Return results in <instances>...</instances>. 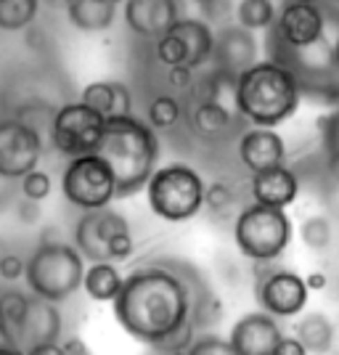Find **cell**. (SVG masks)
<instances>
[{
    "instance_id": "cell-33",
    "label": "cell",
    "mask_w": 339,
    "mask_h": 355,
    "mask_svg": "<svg viewBox=\"0 0 339 355\" xmlns=\"http://www.w3.org/2000/svg\"><path fill=\"white\" fill-rule=\"evenodd\" d=\"M189 355H236L231 342L218 337V334H205L189 347Z\"/></svg>"
},
{
    "instance_id": "cell-43",
    "label": "cell",
    "mask_w": 339,
    "mask_h": 355,
    "mask_svg": "<svg viewBox=\"0 0 339 355\" xmlns=\"http://www.w3.org/2000/svg\"><path fill=\"white\" fill-rule=\"evenodd\" d=\"M0 355H27V353H21V350H14V347H8V345H0Z\"/></svg>"
},
{
    "instance_id": "cell-15",
    "label": "cell",
    "mask_w": 339,
    "mask_h": 355,
    "mask_svg": "<svg viewBox=\"0 0 339 355\" xmlns=\"http://www.w3.org/2000/svg\"><path fill=\"white\" fill-rule=\"evenodd\" d=\"M281 340L284 334L276 318L266 311L241 315L228 334V342L236 355H273Z\"/></svg>"
},
{
    "instance_id": "cell-1",
    "label": "cell",
    "mask_w": 339,
    "mask_h": 355,
    "mask_svg": "<svg viewBox=\"0 0 339 355\" xmlns=\"http://www.w3.org/2000/svg\"><path fill=\"white\" fill-rule=\"evenodd\" d=\"M117 324L154 350H189L196 334L193 297L180 260H151L133 268L112 302Z\"/></svg>"
},
{
    "instance_id": "cell-10",
    "label": "cell",
    "mask_w": 339,
    "mask_h": 355,
    "mask_svg": "<svg viewBox=\"0 0 339 355\" xmlns=\"http://www.w3.org/2000/svg\"><path fill=\"white\" fill-rule=\"evenodd\" d=\"M326 16L310 0H289L276 19V40L289 51H308L324 43Z\"/></svg>"
},
{
    "instance_id": "cell-35",
    "label": "cell",
    "mask_w": 339,
    "mask_h": 355,
    "mask_svg": "<svg viewBox=\"0 0 339 355\" xmlns=\"http://www.w3.org/2000/svg\"><path fill=\"white\" fill-rule=\"evenodd\" d=\"M130 254H133V236H130V231L117 234V236L109 241V260H112V263H122V260H128Z\"/></svg>"
},
{
    "instance_id": "cell-40",
    "label": "cell",
    "mask_w": 339,
    "mask_h": 355,
    "mask_svg": "<svg viewBox=\"0 0 339 355\" xmlns=\"http://www.w3.org/2000/svg\"><path fill=\"white\" fill-rule=\"evenodd\" d=\"M305 284H308L310 292H324L326 286H329V279H326L324 273H308V279H305Z\"/></svg>"
},
{
    "instance_id": "cell-20",
    "label": "cell",
    "mask_w": 339,
    "mask_h": 355,
    "mask_svg": "<svg viewBox=\"0 0 339 355\" xmlns=\"http://www.w3.org/2000/svg\"><path fill=\"white\" fill-rule=\"evenodd\" d=\"M61 337V315L53 302L32 297L30 315L24 324V353L37 345H53Z\"/></svg>"
},
{
    "instance_id": "cell-27",
    "label": "cell",
    "mask_w": 339,
    "mask_h": 355,
    "mask_svg": "<svg viewBox=\"0 0 339 355\" xmlns=\"http://www.w3.org/2000/svg\"><path fill=\"white\" fill-rule=\"evenodd\" d=\"M40 0H0V30L19 32L37 16Z\"/></svg>"
},
{
    "instance_id": "cell-30",
    "label": "cell",
    "mask_w": 339,
    "mask_h": 355,
    "mask_svg": "<svg viewBox=\"0 0 339 355\" xmlns=\"http://www.w3.org/2000/svg\"><path fill=\"white\" fill-rule=\"evenodd\" d=\"M154 53H157L159 64H164L167 69H173V67H189V51H186L183 40L177 35H173V32H167L164 37H159L154 43Z\"/></svg>"
},
{
    "instance_id": "cell-42",
    "label": "cell",
    "mask_w": 339,
    "mask_h": 355,
    "mask_svg": "<svg viewBox=\"0 0 339 355\" xmlns=\"http://www.w3.org/2000/svg\"><path fill=\"white\" fill-rule=\"evenodd\" d=\"M11 183H14V180H6V178H0V207H3V205L8 202V196H11V189H14Z\"/></svg>"
},
{
    "instance_id": "cell-3",
    "label": "cell",
    "mask_w": 339,
    "mask_h": 355,
    "mask_svg": "<svg viewBox=\"0 0 339 355\" xmlns=\"http://www.w3.org/2000/svg\"><path fill=\"white\" fill-rule=\"evenodd\" d=\"M299 77L279 61H257L234 85V104L254 128H276L299 106Z\"/></svg>"
},
{
    "instance_id": "cell-21",
    "label": "cell",
    "mask_w": 339,
    "mask_h": 355,
    "mask_svg": "<svg viewBox=\"0 0 339 355\" xmlns=\"http://www.w3.org/2000/svg\"><path fill=\"white\" fill-rule=\"evenodd\" d=\"M189 125H191L193 135H199L202 141H223L234 130V117L220 101L205 98L191 109Z\"/></svg>"
},
{
    "instance_id": "cell-19",
    "label": "cell",
    "mask_w": 339,
    "mask_h": 355,
    "mask_svg": "<svg viewBox=\"0 0 339 355\" xmlns=\"http://www.w3.org/2000/svg\"><path fill=\"white\" fill-rule=\"evenodd\" d=\"M32 297L21 295L19 289L0 292V345H8L24 353V324L30 315Z\"/></svg>"
},
{
    "instance_id": "cell-38",
    "label": "cell",
    "mask_w": 339,
    "mask_h": 355,
    "mask_svg": "<svg viewBox=\"0 0 339 355\" xmlns=\"http://www.w3.org/2000/svg\"><path fill=\"white\" fill-rule=\"evenodd\" d=\"M64 350H67V355H90L88 345L80 337H69V340L64 342Z\"/></svg>"
},
{
    "instance_id": "cell-4",
    "label": "cell",
    "mask_w": 339,
    "mask_h": 355,
    "mask_svg": "<svg viewBox=\"0 0 339 355\" xmlns=\"http://www.w3.org/2000/svg\"><path fill=\"white\" fill-rule=\"evenodd\" d=\"M27 286L45 302H64L85 284V257L74 244L43 239L27 260Z\"/></svg>"
},
{
    "instance_id": "cell-22",
    "label": "cell",
    "mask_w": 339,
    "mask_h": 355,
    "mask_svg": "<svg viewBox=\"0 0 339 355\" xmlns=\"http://www.w3.org/2000/svg\"><path fill=\"white\" fill-rule=\"evenodd\" d=\"M170 32L183 40L186 51H189V67L191 69H199L202 64L212 59V53H215V32L209 30L207 21H202V19H180Z\"/></svg>"
},
{
    "instance_id": "cell-6",
    "label": "cell",
    "mask_w": 339,
    "mask_h": 355,
    "mask_svg": "<svg viewBox=\"0 0 339 355\" xmlns=\"http://www.w3.org/2000/svg\"><path fill=\"white\" fill-rule=\"evenodd\" d=\"M295 225L286 209L250 205L238 212L234 223V239L244 257L252 263H273L292 244Z\"/></svg>"
},
{
    "instance_id": "cell-2",
    "label": "cell",
    "mask_w": 339,
    "mask_h": 355,
    "mask_svg": "<svg viewBox=\"0 0 339 355\" xmlns=\"http://www.w3.org/2000/svg\"><path fill=\"white\" fill-rule=\"evenodd\" d=\"M98 157H103L114 170L117 199H128L141 189H146L151 175L157 173L159 138L148 122L133 114L109 117L103 141L98 146Z\"/></svg>"
},
{
    "instance_id": "cell-41",
    "label": "cell",
    "mask_w": 339,
    "mask_h": 355,
    "mask_svg": "<svg viewBox=\"0 0 339 355\" xmlns=\"http://www.w3.org/2000/svg\"><path fill=\"white\" fill-rule=\"evenodd\" d=\"M193 3H196L202 11H207L209 16H215V11H218V6H220L223 0H193Z\"/></svg>"
},
{
    "instance_id": "cell-47",
    "label": "cell",
    "mask_w": 339,
    "mask_h": 355,
    "mask_svg": "<svg viewBox=\"0 0 339 355\" xmlns=\"http://www.w3.org/2000/svg\"><path fill=\"white\" fill-rule=\"evenodd\" d=\"M337 180H339V162H337Z\"/></svg>"
},
{
    "instance_id": "cell-23",
    "label": "cell",
    "mask_w": 339,
    "mask_h": 355,
    "mask_svg": "<svg viewBox=\"0 0 339 355\" xmlns=\"http://www.w3.org/2000/svg\"><path fill=\"white\" fill-rule=\"evenodd\" d=\"M67 16L80 32H103L114 24L117 6H106L98 0H64Z\"/></svg>"
},
{
    "instance_id": "cell-39",
    "label": "cell",
    "mask_w": 339,
    "mask_h": 355,
    "mask_svg": "<svg viewBox=\"0 0 339 355\" xmlns=\"http://www.w3.org/2000/svg\"><path fill=\"white\" fill-rule=\"evenodd\" d=\"M27 355H67V350H64V345L53 342V345H37V347L27 350Z\"/></svg>"
},
{
    "instance_id": "cell-34",
    "label": "cell",
    "mask_w": 339,
    "mask_h": 355,
    "mask_svg": "<svg viewBox=\"0 0 339 355\" xmlns=\"http://www.w3.org/2000/svg\"><path fill=\"white\" fill-rule=\"evenodd\" d=\"M21 276H27V263H24L19 254H14V252L3 254V257H0V279L16 282V279H21Z\"/></svg>"
},
{
    "instance_id": "cell-12",
    "label": "cell",
    "mask_w": 339,
    "mask_h": 355,
    "mask_svg": "<svg viewBox=\"0 0 339 355\" xmlns=\"http://www.w3.org/2000/svg\"><path fill=\"white\" fill-rule=\"evenodd\" d=\"M257 292V302L266 313L273 318H292L299 315L308 305L310 289L305 279L295 273V270H276L268 279L257 282L254 286Z\"/></svg>"
},
{
    "instance_id": "cell-5",
    "label": "cell",
    "mask_w": 339,
    "mask_h": 355,
    "mask_svg": "<svg viewBox=\"0 0 339 355\" xmlns=\"http://www.w3.org/2000/svg\"><path fill=\"white\" fill-rule=\"evenodd\" d=\"M205 180L193 167L173 162L157 167L146 186V199L157 218L167 223H183L191 220L205 207Z\"/></svg>"
},
{
    "instance_id": "cell-31",
    "label": "cell",
    "mask_w": 339,
    "mask_h": 355,
    "mask_svg": "<svg viewBox=\"0 0 339 355\" xmlns=\"http://www.w3.org/2000/svg\"><path fill=\"white\" fill-rule=\"evenodd\" d=\"M234 202H236V193L234 189L228 186V183H223V180H215V183H209L205 191V207L209 212H215V215H220V212H228V209L234 207Z\"/></svg>"
},
{
    "instance_id": "cell-18",
    "label": "cell",
    "mask_w": 339,
    "mask_h": 355,
    "mask_svg": "<svg viewBox=\"0 0 339 355\" xmlns=\"http://www.w3.org/2000/svg\"><path fill=\"white\" fill-rule=\"evenodd\" d=\"M80 101L90 109H96L103 117H125V114H133V96L130 88L125 83H114V80H98V83H90L80 93Z\"/></svg>"
},
{
    "instance_id": "cell-25",
    "label": "cell",
    "mask_w": 339,
    "mask_h": 355,
    "mask_svg": "<svg viewBox=\"0 0 339 355\" xmlns=\"http://www.w3.org/2000/svg\"><path fill=\"white\" fill-rule=\"evenodd\" d=\"M125 276L117 270L114 263H93L85 270V292L96 302H114L122 292Z\"/></svg>"
},
{
    "instance_id": "cell-45",
    "label": "cell",
    "mask_w": 339,
    "mask_h": 355,
    "mask_svg": "<svg viewBox=\"0 0 339 355\" xmlns=\"http://www.w3.org/2000/svg\"><path fill=\"white\" fill-rule=\"evenodd\" d=\"M98 3H106V6H119V3H125V0H98Z\"/></svg>"
},
{
    "instance_id": "cell-14",
    "label": "cell",
    "mask_w": 339,
    "mask_h": 355,
    "mask_svg": "<svg viewBox=\"0 0 339 355\" xmlns=\"http://www.w3.org/2000/svg\"><path fill=\"white\" fill-rule=\"evenodd\" d=\"M180 21L177 0H125V24L144 40H159Z\"/></svg>"
},
{
    "instance_id": "cell-46",
    "label": "cell",
    "mask_w": 339,
    "mask_h": 355,
    "mask_svg": "<svg viewBox=\"0 0 339 355\" xmlns=\"http://www.w3.org/2000/svg\"><path fill=\"white\" fill-rule=\"evenodd\" d=\"M162 353V350H159ZM162 355H189V350H175V353H162Z\"/></svg>"
},
{
    "instance_id": "cell-7",
    "label": "cell",
    "mask_w": 339,
    "mask_h": 355,
    "mask_svg": "<svg viewBox=\"0 0 339 355\" xmlns=\"http://www.w3.org/2000/svg\"><path fill=\"white\" fill-rule=\"evenodd\" d=\"M61 193L69 205L80 207L82 212L106 209L112 199H117V178L109 162L98 154L77 157L64 167Z\"/></svg>"
},
{
    "instance_id": "cell-44",
    "label": "cell",
    "mask_w": 339,
    "mask_h": 355,
    "mask_svg": "<svg viewBox=\"0 0 339 355\" xmlns=\"http://www.w3.org/2000/svg\"><path fill=\"white\" fill-rule=\"evenodd\" d=\"M334 64H337V69H339V37H337V43H334Z\"/></svg>"
},
{
    "instance_id": "cell-37",
    "label": "cell",
    "mask_w": 339,
    "mask_h": 355,
    "mask_svg": "<svg viewBox=\"0 0 339 355\" xmlns=\"http://www.w3.org/2000/svg\"><path fill=\"white\" fill-rule=\"evenodd\" d=\"M273 355H308V350H305V345L297 337H284Z\"/></svg>"
},
{
    "instance_id": "cell-24",
    "label": "cell",
    "mask_w": 339,
    "mask_h": 355,
    "mask_svg": "<svg viewBox=\"0 0 339 355\" xmlns=\"http://www.w3.org/2000/svg\"><path fill=\"white\" fill-rule=\"evenodd\" d=\"M295 337L305 345L308 353L324 355L334 345V326H331V321L326 318L324 313H308V315H302L297 321Z\"/></svg>"
},
{
    "instance_id": "cell-8",
    "label": "cell",
    "mask_w": 339,
    "mask_h": 355,
    "mask_svg": "<svg viewBox=\"0 0 339 355\" xmlns=\"http://www.w3.org/2000/svg\"><path fill=\"white\" fill-rule=\"evenodd\" d=\"M103 130H106V117L82 101L59 106L51 119V141L61 157L69 159L98 154Z\"/></svg>"
},
{
    "instance_id": "cell-29",
    "label": "cell",
    "mask_w": 339,
    "mask_h": 355,
    "mask_svg": "<svg viewBox=\"0 0 339 355\" xmlns=\"http://www.w3.org/2000/svg\"><path fill=\"white\" fill-rule=\"evenodd\" d=\"M299 239L313 252L329 250V244H331V223H329V218H324V215L305 218L302 225H299Z\"/></svg>"
},
{
    "instance_id": "cell-13",
    "label": "cell",
    "mask_w": 339,
    "mask_h": 355,
    "mask_svg": "<svg viewBox=\"0 0 339 355\" xmlns=\"http://www.w3.org/2000/svg\"><path fill=\"white\" fill-rule=\"evenodd\" d=\"M212 61L218 64V74L228 83H236L241 74L257 64V40L244 27H223L215 35V53Z\"/></svg>"
},
{
    "instance_id": "cell-26",
    "label": "cell",
    "mask_w": 339,
    "mask_h": 355,
    "mask_svg": "<svg viewBox=\"0 0 339 355\" xmlns=\"http://www.w3.org/2000/svg\"><path fill=\"white\" fill-rule=\"evenodd\" d=\"M236 19L238 27L250 32L268 30L276 21V6H273V0H238Z\"/></svg>"
},
{
    "instance_id": "cell-32",
    "label": "cell",
    "mask_w": 339,
    "mask_h": 355,
    "mask_svg": "<svg viewBox=\"0 0 339 355\" xmlns=\"http://www.w3.org/2000/svg\"><path fill=\"white\" fill-rule=\"evenodd\" d=\"M21 193L30 202H43L45 196L51 193V175L43 170H32L30 175L21 178Z\"/></svg>"
},
{
    "instance_id": "cell-16",
    "label": "cell",
    "mask_w": 339,
    "mask_h": 355,
    "mask_svg": "<svg viewBox=\"0 0 339 355\" xmlns=\"http://www.w3.org/2000/svg\"><path fill=\"white\" fill-rule=\"evenodd\" d=\"M238 159L252 175L281 167L286 159V144L270 128H252L238 138Z\"/></svg>"
},
{
    "instance_id": "cell-36",
    "label": "cell",
    "mask_w": 339,
    "mask_h": 355,
    "mask_svg": "<svg viewBox=\"0 0 339 355\" xmlns=\"http://www.w3.org/2000/svg\"><path fill=\"white\" fill-rule=\"evenodd\" d=\"M167 80H170L173 88H189L193 83V69H189V67H173V69H167Z\"/></svg>"
},
{
    "instance_id": "cell-17",
    "label": "cell",
    "mask_w": 339,
    "mask_h": 355,
    "mask_svg": "<svg viewBox=\"0 0 339 355\" xmlns=\"http://www.w3.org/2000/svg\"><path fill=\"white\" fill-rule=\"evenodd\" d=\"M252 199L254 205L273 209H286L289 205H295L297 193H299V180L289 167H273L266 173L252 175Z\"/></svg>"
},
{
    "instance_id": "cell-9",
    "label": "cell",
    "mask_w": 339,
    "mask_h": 355,
    "mask_svg": "<svg viewBox=\"0 0 339 355\" xmlns=\"http://www.w3.org/2000/svg\"><path fill=\"white\" fill-rule=\"evenodd\" d=\"M43 157V138L40 130L32 128L21 117L0 119V178L21 180L37 170Z\"/></svg>"
},
{
    "instance_id": "cell-28",
    "label": "cell",
    "mask_w": 339,
    "mask_h": 355,
    "mask_svg": "<svg viewBox=\"0 0 339 355\" xmlns=\"http://www.w3.org/2000/svg\"><path fill=\"white\" fill-rule=\"evenodd\" d=\"M146 117H148V125L154 130H170L183 117V106H180V101H177L175 96L159 93L157 98H151V104L146 109Z\"/></svg>"
},
{
    "instance_id": "cell-11",
    "label": "cell",
    "mask_w": 339,
    "mask_h": 355,
    "mask_svg": "<svg viewBox=\"0 0 339 355\" xmlns=\"http://www.w3.org/2000/svg\"><path fill=\"white\" fill-rule=\"evenodd\" d=\"M130 231L128 218H122L114 209H93V212H82V218L74 225V247L77 252L93 263H112L109 260V241Z\"/></svg>"
}]
</instances>
